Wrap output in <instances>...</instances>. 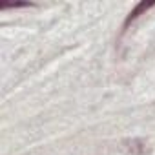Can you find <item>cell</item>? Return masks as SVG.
<instances>
[{"label": "cell", "mask_w": 155, "mask_h": 155, "mask_svg": "<svg viewBox=\"0 0 155 155\" xmlns=\"http://www.w3.org/2000/svg\"><path fill=\"white\" fill-rule=\"evenodd\" d=\"M29 2H17V4H0V9H9V8H29Z\"/></svg>", "instance_id": "7a4b0ae2"}, {"label": "cell", "mask_w": 155, "mask_h": 155, "mask_svg": "<svg viewBox=\"0 0 155 155\" xmlns=\"http://www.w3.org/2000/svg\"><path fill=\"white\" fill-rule=\"evenodd\" d=\"M153 6H155V0H151V2H139V4L130 11V15L126 17V20H124V28H128L133 20H137L142 13H146V11H148L150 8H153Z\"/></svg>", "instance_id": "6da1fadb"}]
</instances>
